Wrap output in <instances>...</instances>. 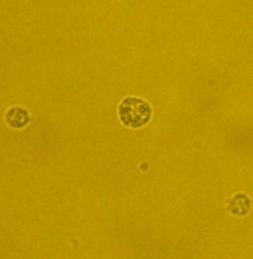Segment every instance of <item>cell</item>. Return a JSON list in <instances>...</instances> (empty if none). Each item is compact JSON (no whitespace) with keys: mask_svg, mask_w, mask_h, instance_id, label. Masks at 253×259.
Returning <instances> with one entry per match:
<instances>
[{"mask_svg":"<svg viewBox=\"0 0 253 259\" xmlns=\"http://www.w3.org/2000/svg\"><path fill=\"white\" fill-rule=\"evenodd\" d=\"M252 209V201L244 191H237L228 200L226 210L233 217H245Z\"/></svg>","mask_w":253,"mask_h":259,"instance_id":"2","label":"cell"},{"mask_svg":"<svg viewBox=\"0 0 253 259\" xmlns=\"http://www.w3.org/2000/svg\"><path fill=\"white\" fill-rule=\"evenodd\" d=\"M5 121L10 127L19 131V129H23L29 125L30 114L25 107L11 106L6 110Z\"/></svg>","mask_w":253,"mask_h":259,"instance_id":"3","label":"cell"},{"mask_svg":"<svg viewBox=\"0 0 253 259\" xmlns=\"http://www.w3.org/2000/svg\"><path fill=\"white\" fill-rule=\"evenodd\" d=\"M117 114L123 126L127 129L145 127L152 119V106L139 97H125L118 103Z\"/></svg>","mask_w":253,"mask_h":259,"instance_id":"1","label":"cell"}]
</instances>
